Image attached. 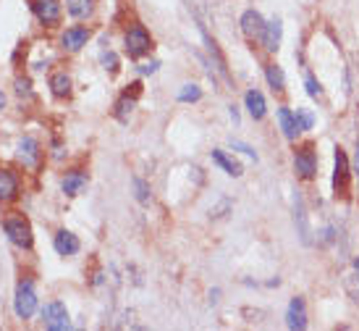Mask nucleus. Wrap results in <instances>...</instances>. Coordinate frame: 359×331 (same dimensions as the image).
Listing matches in <instances>:
<instances>
[{
  "mask_svg": "<svg viewBox=\"0 0 359 331\" xmlns=\"http://www.w3.org/2000/svg\"><path fill=\"white\" fill-rule=\"evenodd\" d=\"M294 169H296V174H299L302 179H312V176H314V171H317V163H314V153H312L310 145L302 148L296 155H294Z\"/></svg>",
  "mask_w": 359,
  "mask_h": 331,
  "instance_id": "8",
  "label": "nucleus"
},
{
  "mask_svg": "<svg viewBox=\"0 0 359 331\" xmlns=\"http://www.w3.org/2000/svg\"><path fill=\"white\" fill-rule=\"evenodd\" d=\"M286 323H289V329H294V331L307 329V308H304L302 297H294L292 302H289V310H286Z\"/></svg>",
  "mask_w": 359,
  "mask_h": 331,
  "instance_id": "10",
  "label": "nucleus"
},
{
  "mask_svg": "<svg viewBox=\"0 0 359 331\" xmlns=\"http://www.w3.org/2000/svg\"><path fill=\"white\" fill-rule=\"evenodd\" d=\"M346 292L351 295V300L359 302V258L354 261V271L346 276Z\"/></svg>",
  "mask_w": 359,
  "mask_h": 331,
  "instance_id": "26",
  "label": "nucleus"
},
{
  "mask_svg": "<svg viewBox=\"0 0 359 331\" xmlns=\"http://www.w3.org/2000/svg\"><path fill=\"white\" fill-rule=\"evenodd\" d=\"M294 221H296V229H299V237H302L304 245H310V226H307V210H304V203L302 197L296 194V200H294Z\"/></svg>",
  "mask_w": 359,
  "mask_h": 331,
  "instance_id": "17",
  "label": "nucleus"
},
{
  "mask_svg": "<svg viewBox=\"0 0 359 331\" xmlns=\"http://www.w3.org/2000/svg\"><path fill=\"white\" fill-rule=\"evenodd\" d=\"M265 77H268V84L273 87V90H276V92H283V87H286V77H283L281 66L270 63L268 69H265Z\"/></svg>",
  "mask_w": 359,
  "mask_h": 331,
  "instance_id": "22",
  "label": "nucleus"
},
{
  "mask_svg": "<svg viewBox=\"0 0 359 331\" xmlns=\"http://www.w3.org/2000/svg\"><path fill=\"white\" fill-rule=\"evenodd\" d=\"M34 16L45 26H53V24L61 22V3L58 0H37L34 3Z\"/></svg>",
  "mask_w": 359,
  "mask_h": 331,
  "instance_id": "6",
  "label": "nucleus"
},
{
  "mask_svg": "<svg viewBox=\"0 0 359 331\" xmlns=\"http://www.w3.org/2000/svg\"><path fill=\"white\" fill-rule=\"evenodd\" d=\"M19 194V179L8 169H0V203H8Z\"/></svg>",
  "mask_w": 359,
  "mask_h": 331,
  "instance_id": "12",
  "label": "nucleus"
},
{
  "mask_svg": "<svg viewBox=\"0 0 359 331\" xmlns=\"http://www.w3.org/2000/svg\"><path fill=\"white\" fill-rule=\"evenodd\" d=\"M42 321H45V329L50 331H66L71 329V321H68V310L63 302H47L42 308Z\"/></svg>",
  "mask_w": 359,
  "mask_h": 331,
  "instance_id": "3",
  "label": "nucleus"
},
{
  "mask_svg": "<svg viewBox=\"0 0 359 331\" xmlns=\"http://www.w3.org/2000/svg\"><path fill=\"white\" fill-rule=\"evenodd\" d=\"M210 155H213V163H218V166H221V169H223L228 176H241V166L228 158L223 150H213Z\"/></svg>",
  "mask_w": 359,
  "mask_h": 331,
  "instance_id": "19",
  "label": "nucleus"
},
{
  "mask_svg": "<svg viewBox=\"0 0 359 331\" xmlns=\"http://www.w3.org/2000/svg\"><path fill=\"white\" fill-rule=\"evenodd\" d=\"M333 192L336 197H346L349 192V158L341 148H336V169H333Z\"/></svg>",
  "mask_w": 359,
  "mask_h": 331,
  "instance_id": "5",
  "label": "nucleus"
},
{
  "mask_svg": "<svg viewBox=\"0 0 359 331\" xmlns=\"http://www.w3.org/2000/svg\"><path fill=\"white\" fill-rule=\"evenodd\" d=\"M53 245H56V252L58 255H77L79 252V240H77V234H71V231H58L56 234V240H53Z\"/></svg>",
  "mask_w": 359,
  "mask_h": 331,
  "instance_id": "14",
  "label": "nucleus"
},
{
  "mask_svg": "<svg viewBox=\"0 0 359 331\" xmlns=\"http://www.w3.org/2000/svg\"><path fill=\"white\" fill-rule=\"evenodd\" d=\"M304 84H307V95H310V98H314V100L323 98V87H320V82L314 79V77H307Z\"/></svg>",
  "mask_w": 359,
  "mask_h": 331,
  "instance_id": "28",
  "label": "nucleus"
},
{
  "mask_svg": "<svg viewBox=\"0 0 359 331\" xmlns=\"http://www.w3.org/2000/svg\"><path fill=\"white\" fill-rule=\"evenodd\" d=\"M357 153H359V145H357Z\"/></svg>",
  "mask_w": 359,
  "mask_h": 331,
  "instance_id": "35",
  "label": "nucleus"
},
{
  "mask_svg": "<svg viewBox=\"0 0 359 331\" xmlns=\"http://www.w3.org/2000/svg\"><path fill=\"white\" fill-rule=\"evenodd\" d=\"M150 47H152V37L147 35L145 26H131L126 32V53L131 58H142L150 53Z\"/></svg>",
  "mask_w": 359,
  "mask_h": 331,
  "instance_id": "4",
  "label": "nucleus"
},
{
  "mask_svg": "<svg viewBox=\"0 0 359 331\" xmlns=\"http://www.w3.org/2000/svg\"><path fill=\"white\" fill-rule=\"evenodd\" d=\"M294 116H296V124H299L302 132H307V129H312L314 126V114L310 111V108H296Z\"/></svg>",
  "mask_w": 359,
  "mask_h": 331,
  "instance_id": "27",
  "label": "nucleus"
},
{
  "mask_svg": "<svg viewBox=\"0 0 359 331\" xmlns=\"http://www.w3.org/2000/svg\"><path fill=\"white\" fill-rule=\"evenodd\" d=\"M131 184H134V197L142 203V206H150V200H152V192H150V184L145 182V179H139V176H134L131 179Z\"/></svg>",
  "mask_w": 359,
  "mask_h": 331,
  "instance_id": "24",
  "label": "nucleus"
},
{
  "mask_svg": "<svg viewBox=\"0 0 359 331\" xmlns=\"http://www.w3.org/2000/svg\"><path fill=\"white\" fill-rule=\"evenodd\" d=\"M6 108V95H3V90H0V111Z\"/></svg>",
  "mask_w": 359,
  "mask_h": 331,
  "instance_id": "34",
  "label": "nucleus"
},
{
  "mask_svg": "<svg viewBox=\"0 0 359 331\" xmlns=\"http://www.w3.org/2000/svg\"><path fill=\"white\" fill-rule=\"evenodd\" d=\"M134 105H136L134 95H131V98L124 95V98L115 103V118H118V121H129V116H131V111H134Z\"/></svg>",
  "mask_w": 359,
  "mask_h": 331,
  "instance_id": "23",
  "label": "nucleus"
},
{
  "mask_svg": "<svg viewBox=\"0 0 359 331\" xmlns=\"http://www.w3.org/2000/svg\"><path fill=\"white\" fill-rule=\"evenodd\" d=\"M281 37H283L281 19H273V22H268V26H265V35H262V45H265V50L276 53V50L281 47Z\"/></svg>",
  "mask_w": 359,
  "mask_h": 331,
  "instance_id": "13",
  "label": "nucleus"
},
{
  "mask_svg": "<svg viewBox=\"0 0 359 331\" xmlns=\"http://www.w3.org/2000/svg\"><path fill=\"white\" fill-rule=\"evenodd\" d=\"M231 118H234V124H239V111H236V105H231Z\"/></svg>",
  "mask_w": 359,
  "mask_h": 331,
  "instance_id": "33",
  "label": "nucleus"
},
{
  "mask_svg": "<svg viewBox=\"0 0 359 331\" xmlns=\"http://www.w3.org/2000/svg\"><path fill=\"white\" fill-rule=\"evenodd\" d=\"M265 19L260 16L257 11H244V16H241V32L249 37V40H262V35H265Z\"/></svg>",
  "mask_w": 359,
  "mask_h": 331,
  "instance_id": "7",
  "label": "nucleus"
},
{
  "mask_svg": "<svg viewBox=\"0 0 359 331\" xmlns=\"http://www.w3.org/2000/svg\"><path fill=\"white\" fill-rule=\"evenodd\" d=\"M66 8L74 19H87L95 6H92V0H66Z\"/></svg>",
  "mask_w": 359,
  "mask_h": 331,
  "instance_id": "21",
  "label": "nucleus"
},
{
  "mask_svg": "<svg viewBox=\"0 0 359 331\" xmlns=\"http://www.w3.org/2000/svg\"><path fill=\"white\" fill-rule=\"evenodd\" d=\"M244 103H247V111L252 118H262V116L268 114V105H265V98H262V92L257 90H249L247 95H244Z\"/></svg>",
  "mask_w": 359,
  "mask_h": 331,
  "instance_id": "16",
  "label": "nucleus"
},
{
  "mask_svg": "<svg viewBox=\"0 0 359 331\" xmlns=\"http://www.w3.org/2000/svg\"><path fill=\"white\" fill-rule=\"evenodd\" d=\"M13 310H16V316H19L22 321L32 318V316H34V310H37V295H34V286H32L29 279L19 282V286H16Z\"/></svg>",
  "mask_w": 359,
  "mask_h": 331,
  "instance_id": "1",
  "label": "nucleus"
},
{
  "mask_svg": "<svg viewBox=\"0 0 359 331\" xmlns=\"http://www.w3.org/2000/svg\"><path fill=\"white\" fill-rule=\"evenodd\" d=\"M231 148H234V150H241L244 155H249V158H255V160H257V153H255V150L249 148V145H244V142H236V139H234V142H231Z\"/></svg>",
  "mask_w": 359,
  "mask_h": 331,
  "instance_id": "31",
  "label": "nucleus"
},
{
  "mask_svg": "<svg viewBox=\"0 0 359 331\" xmlns=\"http://www.w3.org/2000/svg\"><path fill=\"white\" fill-rule=\"evenodd\" d=\"M278 121H281V129H283V134H286V139H296V134L302 132L299 124H296V116H294L289 108H281V111H278Z\"/></svg>",
  "mask_w": 359,
  "mask_h": 331,
  "instance_id": "18",
  "label": "nucleus"
},
{
  "mask_svg": "<svg viewBox=\"0 0 359 331\" xmlns=\"http://www.w3.org/2000/svg\"><path fill=\"white\" fill-rule=\"evenodd\" d=\"M19 160L24 166L34 169L40 163V142L34 137H22L19 139Z\"/></svg>",
  "mask_w": 359,
  "mask_h": 331,
  "instance_id": "11",
  "label": "nucleus"
},
{
  "mask_svg": "<svg viewBox=\"0 0 359 331\" xmlns=\"http://www.w3.org/2000/svg\"><path fill=\"white\" fill-rule=\"evenodd\" d=\"M87 40H90V32L84 26H71V29H66L61 35V45L68 53H77V50H81V47L87 45Z\"/></svg>",
  "mask_w": 359,
  "mask_h": 331,
  "instance_id": "9",
  "label": "nucleus"
},
{
  "mask_svg": "<svg viewBox=\"0 0 359 331\" xmlns=\"http://www.w3.org/2000/svg\"><path fill=\"white\" fill-rule=\"evenodd\" d=\"M16 95H19V98H32V82L16 79Z\"/></svg>",
  "mask_w": 359,
  "mask_h": 331,
  "instance_id": "30",
  "label": "nucleus"
},
{
  "mask_svg": "<svg viewBox=\"0 0 359 331\" xmlns=\"http://www.w3.org/2000/svg\"><path fill=\"white\" fill-rule=\"evenodd\" d=\"M84 187H87V176L81 171H71L63 176V182H61V190L68 194V197H77V194L84 192Z\"/></svg>",
  "mask_w": 359,
  "mask_h": 331,
  "instance_id": "15",
  "label": "nucleus"
},
{
  "mask_svg": "<svg viewBox=\"0 0 359 331\" xmlns=\"http://www.w3.org/2000/svg\"><path fill=\"white\" fill-rule=\"evenodd\" d=\"M157 66H160V61H150L145 66H139V74H155Z\"/></svg>",
  "mask_w": 359,
  "mask_h": 331,
  "instance_id": "32",
  "label": "nucleus"
},
{
  "mask_svg": "<svg viewBox=\"0 0 359 331\" xmlns=\"http://www.w3.org/2000/svg\"><path fill=\"white\" fill-rule=\"evenodd\" d=\"M3 231H6V237L16 247H22V250L32 247V226H29V221H24V218H6L3 221Z\"/></svg>",
  "mask_w": 359,
  "mask_h": 331,
  "instance_id": "2",
  "label": "nucleus"
},
{
  "mask_svg": "<svg viewBox=\"0 0 359 331\" xmlns=\"http://www.w3.org/2000/svg\"><path fill=\"white\" fill-rule=\"evenodd\" d=\"M50 90H53V95L56 98H66L68 92H71V79H68V74H53L50 77Z\"/></svg>",
  "mask_w": 359,
  "mask_h": 331,
  "instance_id": "20",
  "label": "nucleus"
},
{
  "mask_svg": "<svg viewBox=\"0 0 359 331\" xmlns=\"http://www.w3.org/2000/svg\"><path fill=\"white\" fill-rule=\"evenodd\" d=\"M102 63H105V69L111 71V74H115V71H118V58H115V53H113V50L102 53Z\"/></svg>",
  "mask_w": 359,
  "mask_h": 331,
  "instance_id": "29",
  "label": "nucleus"
},
{
  "mask_svg": "<svg viewBox=\"0 0 359 331\" xmlns=\"http://www.w3.org/2000/svg\"><path fill=\"white\" fill-rule=\"evenodd\" d=\"M202 98V90L197 87V84H184L179 90V100L181 103H197Z\"/></svg>",
  "mask_w": 359,
  "mask_h": 331,
  "instance_id": "25",
  "label": "nucleus"
}]
</instances>
